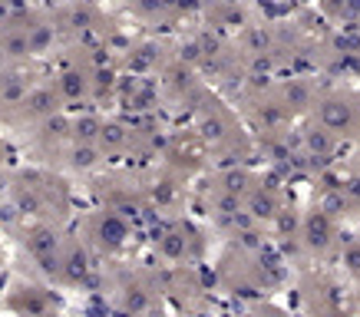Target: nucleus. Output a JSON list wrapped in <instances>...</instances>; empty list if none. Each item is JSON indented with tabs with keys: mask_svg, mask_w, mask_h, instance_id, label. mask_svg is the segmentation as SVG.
I'll return each mask as SVG.
<instances>
[{
	"mask_svg": "<svg viewBox=\"0 0 360 317\" xmlns=\"http://www.w3.org/2000/svg\"><path fill=\"white\" fill-rule=\"evenodd\" d=\"M56 40V27L44 17H11L0 23V56L4 60H23V56L46 53Z\"/></svg>",
	"mask_w": 360,
	"mask_h": 317,
	"instance_id": "obj_1",
	"label": "nucleus"
},
{
	"mask_svg": "<svg viewBox=\"0 0 360 317\" xmlns=\"http://www.w3.org/2000/svg\"><path fill=\"white\" fill-rule=\"evenodd\" d=\"M23 241L33 252V258H40V261H56V254H60V238L50 225H33Z\"/></svg>",
	"mask_w": 360,
	"mask_h": 317,
	"instance_id": "obj_2",
	"label": "nucleus"
},
{
	"mask_svg": "<svg viewBox=\"0 0 360 317\" xmlns=\"http://www.w3.org/2000/svg\"><path fill=\"white\" fill-rule=\"evenodd\" d=\"M53 86H56V93H60V99H79V96H86V89H89V73L70 66V70H63V73L56 77Z\"/></svg>",
	"mask_w": 360,
	"mask_h": 317,
	"instance_id": "obj_3",
	"label": "nucleus"
},
{
	"mask_svg": "<svg viewBox=\"0 0 360 317\" xmlns=\"http://www.w3.org/2000/svg\"><path fill=\"white\" fill-rule=\"evenodd\" d=\"M93 238H96L99 245H106V248H116V245H122V238H126V225H122L116 215H99V219L93 221Z\"/></svg>",
	"mask_w": 360,
	"mask_h": 317,
	"instance_id": "obj_4",
	"label": "nucleus"
},
{
	"mask_svg": "<svg viewBox=\"0 0 360 317\" xmlns=\"http://www.w3.org/2000/svg\"><path fill=\"white\" fill-rule=\"evenodd\" d=\"M347 258H350V268H360V248H357V252H350Z\"/></svg>",
	"mask_w": 360,
	"mask_h": 317,
	"instance_id": "obj_5",
	"label": "nucleus"
},
{
	"mask_svg": "<svg viewBox=\"0 0 360 317\" xmlns=\"http://www.w3.org/2000/svg\"><path fill=\"white\" fill-rule=\"evenodd\" d=\"M0 159H4V145H0Z\"/></svg>",
	"mask_w": 360,
	"mask_h": 317,
	"instance_id": "obj_6",
	"label": "nucleus"
}]
</instances>
